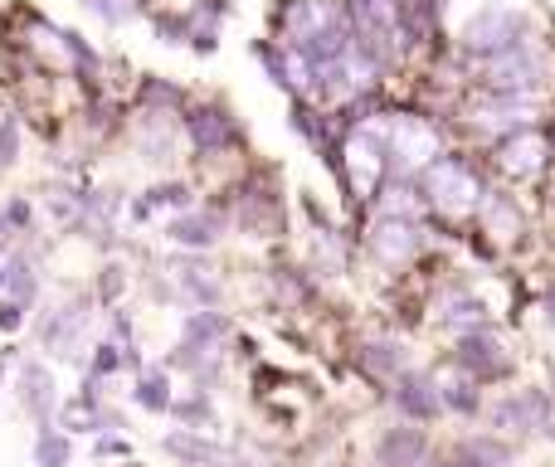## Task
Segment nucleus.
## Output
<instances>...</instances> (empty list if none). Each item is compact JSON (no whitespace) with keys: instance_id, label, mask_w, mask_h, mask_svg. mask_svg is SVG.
Returning <instances> with one entry per match:
<instances>
[{"instance_id":"obj_1","label":"nucleus","mask_w":555,"mask_h":467,"mask_svg":"<svg viewBox=\"0 0 555 467\" xmlns=\"http://www.w3.org/2000/svg\"><path fill=\"white\" fill-rule=\"evenodd\" d=\"M420 191L424 205L439 215H478L488 200V181H482V166L473 161V152H439L420 171Z\"/></svg>"},{"instance_id":"obj_2","label":"nucleus","mask_w":555,"mask_h":467,"mask_svg":"<svg viewBox=\"0 0 555 467\" xmlns=\"http://www.w3.org/2000/svg\"><path fill=\"white\" fill-rule=\"evenodd\" d=\"M527 39H531V15L527 10L492 0V5H482L478 15L463 25L459 54H463V64H488V59L507 54V49L527 44Z\"/></svg>"},{"instance_id":"obj_3","label":"nucleus","mask_w":555,"mask_h":467,"mask_svg":"<svg viewBox=\"0 0 555 467\" xmlns=\"http://www.w3.org/2000/svg\"><path fill=\"white\" fill-rule=\"evenodd\" d=\"M181 132H185V142L195 146V156H205V161H220V156H234V152H244V146H249L244 122L234 117L230 103H220V98L185 107V113H181Z\"/></svg>"},{"instance_id":"obj_4","label":"nucleus","mask_w":555,"mask_h":467,"mask_svg":"<svg viewBox=\"0 0 555 467\" xmlns=\"http://www.w3.org/2000/svg\"><path fill=\"white\" fill-rule=\"evenodd\" d=\"M88 326H93V297L68 293V297H54V302L39 312L35 336H39V346H44L49 355L83 365V355L78 351H83V341H88Z\"/></svg>"},{"instance_id":"obj_5","label":"nucleus","mask_w":555,"mask_h":467,"mask_svg":"<svg viewBox=\"0 0 555 467\" xmlns=\"http://www.w3.org/2000/svg\"><path fill=\"white\" fill-rule=\"evenodd\" d=\"M492 161H498V171L512 176V181H531V176H541L555 161L551 127L521 122V127H512V132H498V142H492Z\"/></svg>"},{"instance_id":"obj_6","label":"nucleus","mask_w":555,"mask_h":467,"mask_svg":"<svg viewBox=\"0 0 555 467\" xmlns=\"http://www.w3.org/2000/svg\"><path fill=\"white\" fill-rule=\"evenodd\" d=\"M453 371L478 380L482 390H488V385H498V380H512V375H517V361H512V351L502 346L498 326H478V332L459 336V346H453Z\"/></svg>"},{"instance_id":"obj_7","label":"nucleus","mask_w":555,"mask_h":467,"mask_svg":"<svg viewBox=\"0 0 555 467\" xmlns=\"http://www.w3.org/2000/svg\"><path fill=\"white\" fill-rule=\"evenodd\" d=\"M546 74H551L546 54L537 49V39H527V44L478 64V88H492V93H541Z\"/></svg>"},{"instance_id":"obj_8","label":"nucleus","mask_w":555,"mask_h":467,"mask_svg":"<svg viewBox=\"0 0 555 467\" xmlns=\"http://www.w3.org/2000/svg\"><path fill=\"white\" fill-rule=\"evenodd\" d=\"M365 248L380 268H404L414 263V254L424 248V230H420V215H400V210H380L365 230Z\"/></svg>"},{"instance_id":"obj_9","label":"nucleus","mask_w":555,"mask_h":467,"mask_svg":"<svg viewBox=\"0 0 555 467\" xmlns=\"http://www.w3.org/2000/svg\"><path fill=\"white\" fill-rule=\"evenodd\" d=\"M390 404L404 424H439L443 419V394L424 365H404L390 380Z\"/></svg>"},{"instance_id":"obj_10","label":"nucleus","mask_w":555,"mask_h":467,"mask_svg":"<svg viewBox=\"0 0 555 467\" xmlns=\"http://www.w3.org/2000/svg\"><path fill=\"white\" fill-rule=\"evenodd\" d=\"M551 410H555L551 390H507L492 410H482V414L492 419L498 433H517V439H527V433H541V424L551 419Z\"/></svg>"},{"instance_id":"obj_11","label":"nucleus","mask_w":555,"mask_h":467,"mask_svg":"<svg viewBox=\"0 0 555 467\" xmlns=\"http://www.w3.org/2000/svg\"><path fill=\"white\" fill-rule=\"evenodd\" d=\"M434 322H439L449 336L478 332V326H498V322L488 316V302H482V297L473 293L463 277H453V283L439 287V297H434Z\"/></svg>"},{"instance_id":"obj_12","label":"nucleus","mask_w":555,"mask_h":467,"mask_svg":"<svg viewBox=\"0 0 555 467\" xmlns=\"http://www.w3.org/2000/svg\"><path fill=\"white\" fill-rule=\"evenodd\" d=\"M15 400H20V410L29 414L35 424H54V414H59V385H54V371H49V361H20V371H15Z\"/></svg>"},{"instance_id":"obj_13","label":"nucleus","mask_w":555,"mask_h":467,"mask_svg":"<svg viewBox=\"0 0 555 467\" xmlns=\"http://www.w3.org/2000/svg\"><path fill=\"white\" fill-rule=\"evenodd\" d=\"M230 230V215L220 210V205H191V210L171 215L166 220V238L181 248H191V254H205V248H215Z\"/></svg>"},{"instance_id":"obj_14","label":"nucleus","mask_w":555,"mask_h":467,"mask_svg":"<svg viewBox=\"0 0 555 467\" xmlns=\"http://www.w3.org/2000/svg\"><path fill=\"white\" fill-rule=\"evenodd\" d=\"M434 439L424 433V424H390V429H380V439H375V467H424L429 458Z\"/></svg>"},{"instance_id":"obj_15","label":"nucleus","mask_w":555,"mask_h":467,"mask_svg":"<svg viewBox=\"0 0 555 467\" xmlns=\"http://www.w3.org/2000/svg\"><path fill=\"white\" fill-rule=\"evenodd\" d=\"M249 54H254V64L263 68V78H269L278 93L307 98L302 93V64H297V54L283 44V39H249Z\"/></svg>"},{"instance_id":"obj_16","label":"nucleus","mask_w":555,"mask_h":467,"mask_svg":"<svg viewBox=\"0 0 555 467\" xmlns=\"http://www.w3.org/2000/svg\"><path fill=\"white\" fill-rule=\"evenodd\" d=\"M404 365H410V346L395 341V336H365V341L356 346V371H361L365 380L390 385Z\"/></svg>"},{"instance_id":"obj_17","label":"nucleus","mask_w":555,"mask_h":467,"mask_svg":"<svg viewBox=\"0 0 555 467\" xmlns=\"http://www.w3.org/2000/svg\"><path fill=\"white\" fill-rule=\"evenodd\" d=\"M171 117L176 113H137L132 117V146H137V156H142L146 166H162V161H171V152H176V127H171Z\"/></svg>"},{"instance_id":"obj_18","label":"nucleus","mask_w":555,"mask_h":467,"mask_svg":"<svg viewBox=\"0 0 555 467\" xmlns=\"http://www.w3.org/2000/svg\"><path fill=\"white\" fill-rule=\"evenodd\" d=\"M162 449H166V458H176L181 467H224V463H230V449H220V443H215L205 429L166 433Z\"/></svg>"},{"instance_id":"obj_19","label":"nucleus","mask_w":555,"mask_h":467,"mask_svg":"<svg viewBox=\"0 0 555 467\" xmlns=\"http://www.w3.org/2000/svg\"><path fill=\"white\" fill-rule=\"evenodd\" d=\"M234 336V322L220 312V307H191L181 316V346H195V351H224V341Z\"/></svg>"},{"instance_id":"obj_20","label":"nucleus","mask_w":555,"mask_h":467,"mask_svg":"<svg viewBox=\"0 0 555 467\" xmlns=\"http://www.w3.org/2000/svg\"><path fill=\"white\" fill-rule=\"evenodd\" d=\"M224 302V283L210 273V268L195 263H176V307H220Z\"/></svg>"},{"instance_id":"obj_21","label":"nucleus","mask_w":555,"mask_h":467,"mask_svg":"<svg viewBox=\"0 0 555 467\" xmlns=\"http://www.w3.org/2000/svg\"><path fill=\"white\" fill-rule=\"evenodd\" d=\"M132 107L137 113H176L181 117L185 107H191V93H185L181 83H171V78H162V74H146V78H137Z\"/></svg>"},{"instance_id":"obj_22","label":"nucleus","mask_w":555,"mask_h":467,"mask_svg":"<svg viewBox=\"0 0 555 467\" xmlns=\"http://www.w3.org/2000/svg\"><path fill=\"white\" fill-rule=\"evenodd\" d=\"M171 371L166 365H142L137 371V380H132V404L137 410H146V414H166L171 410Z\"/></svg>"},{"instance_id":"obj_23","label":"nucleus","mask_w":555,"mask_h":467,"mask_svg":"<svg viewBox=\"0 0 555 467\" xmlns=\"http://www.w3.org/2000/svg\"><path fill=\"white\" fill-rule=\"evenodd\" d=\"M439 394H443V414H453V419L478 424L482 410H488V400H482V385L468 380V375H459V380L439 385Z\"/></svg>"},{"instance_id":"obj_24","label":"nucleus","mask_w":555,"mask_h":467,"mask_svg":"<svg viewBox=\"0 0 555 467\" xmlns=\"http://www.w3.org/2000/svg\"><path fill=\"white\" fill-rule=\"evenodd\" d=\"M5 297H15L25 307L39 302V258H29V254L5 258Z\"/></svg>"},{"instance_id":"obj_25","label":"nucleus","mask_w":555,"mask_h":467,"mask_svg":"<svg viewBox=\"0 0 555 467\" xmlns=\"http://www.w3.org/2000/svg\"><path fill=\"white\" fill-rule=\"evenodd\" d=\"M74 463V433L59 424H35V467H68Z\"/></svg>"},{"instance_id":"obj_26","label":"nucleus","mask_w":555,"mask_h":467,"mask_svg":"<svg viewBox=\"0 0 555 467\" xmlns=\"http://www.w3.org/2000/svg\"><path fill=\"white\" fill-rule=\"evenodd\" d=\"M171 419H181L185 429H205L210 433L215 424H220V414H215V400H210V390H195L191 385V394H181V400H171Z\"/></svg>"},{"instance_id":"obj_27","label":"nucleus","mask_w":555,"mask_h":467,"mask_svg":"<svg viewBox=\"0 0 555 467\" xmlns=\"http://www.w3.org/2000/svg\"><path fill=\"white\" fill-rule=\"evenodd\" d=\"M78 5L88 10V15L98 20V25H107V29H127L132 20H142L146 10V0H78Z\"/></svg>"},{"instance_id":"obj_28","label":"nucleus","mask_w":555,"mask_h":467,"mask_svg":"<svg viewBox=\"0 0 555 467\" xmlns=\"http://www.w3.org/2000/svg\"><path fill=\"white\" fill-rule=\"evenodd\" d=\"M142 200L152 205V215H181V210H191V205H201L191 181H156Z\"/></svg>"},{"instance_id":"obj_29","label":"nucleus","mask_w":555,"mask_h":467,"mask_svg":"<svg viewBox=\"0 0 555 467\" xmlns=\"http://www.w3.org/2000/svg\"><path fill=\"white\" fill-rule=\"evenodd\" d=\"M146 20H152L156 29V44H185V35H191V10H146Z\"/></svg>"},{"instance_id":"obj_30","label":"nucleus","mask_w":555,"mask_h":467,"mask_svg":"<svg viewBox=\"0 0 555 467\" xmlns=\"http://www.w3.org/2000/svg\"><path fill=\"white\" fill-rule=\"evenodd\" d=\"M83 371L98 375V380H113V375L122 371V341H113V336H107V341H98L93 355L83 361Z\"/></svg>"},{"instance_id":"obj_31","label":"nucleus","mask_w":555,"mask_h":467,"mask_svg":"<svg viewBox=\"0 0 555 467\" xmlns=\"http://www.w3.org/2000/svg\"><path fill=\"white\" fill-rule=\"evenodd\" d=\"M20 161V122L10 113H0V171Z\"/></svg>"},{"instance_id":"obj_32","label":"nucleus","mask_w":555,"mask_h":467,"mask_svg":"<svg viewBox=\"0 0 555 467\" xmlns=\"http://www.w3.org/2000/svg\"><path fill=\"white\" fill-rule=\"evenodd\" d=\"M122 287H127V268H122V263H107L103 273H98V302L117 307V297H122Z\"/></svg>"},{"instance_id":"obj_33","label":"nucleus","mask_w":555,"mask_h":467,"mask_svg":"<svg viewBox=\"0 0 555 467\" xmlns=\"http://www.w3.org/2000/svg\"><path fill=\"white\" fill-rule=\"evenodd\" d=\"M0 220H5L15 234H25L29 224H35V205H29L25 195H15V200H5V210H0Z\"/></svg>"},{"instance_id":"obj_34","label":"nucleus","mask_w":555,"mask_h":467,"mask_svg":"<svg viewBox=\"0 0 555 467\" xmlns=\"http://www.w3.org/2000/svg\"><path fill=\"white\" fill-rule=\"evenodd\" d=\"M93 458H132V439H122V433H98L93 443Z\"/></svg>"},{"instance_id":"obj_35","label":"nucleus","mask_w":555,"mask_h":467,"mask_svg":"<svg viewBox=\"0 0 555 467\" xmlns=\"http://www.w3.org/2000/svg\"><path fill=\"white\" fill-rule=\"evenodd\" d=\"M29 307L25 302H15V297H0V332H5V336H15L20 332V326H25L29 322Z\"/></svg>"},{"instance_id":"obj_36","label":"nucleus","mask_w":555,"mask_h":467,"mask_svg":"<svg viewBox=\"0 0 555 467\" xmlns=\"http://www.w3.org/2000/svg\"><path fill=\"white\" fill-rule=\"evenodd\" d=\"M107 332H113V341H132L137 326H132V312H122V307H113V316H107Z\"/></svg>"},{"instance_id":"obj_37","label":"nucleus","mask_w":555,"mask_h":467,"mask_svg":"<svg viewBox=\"0 0 555 467\" xmlns=\"http://www.w3.org/2000/svg\"><path fill=\"white\" fill-rule=\"evenodd\" d=\"M468 248H473V258H482V263H498V244L488 238V230H468Z\"/></svg>"},{"instance_id":"obj_38","label":"nucleus","mask_w":555,"mask_h":467,"mask_svg":"<svg viewBox=\"0 0 555 467\" xmlns=\"http://www.w3.org/2000/svg\"><path fill=\"white\" fill-rule=\"evenodd\" d=\"M541 316H546V326H551V332H555V287H551V293H546V302H541Z\"/></svg>"},{"instance_id":"obj_39","label":"nucleus","mask_w":555,"mask_h":467,"mask_svg":"<svg viewBox=\"0 0 555 467\" xmlns=\"http://www.w3.org/2000/svg\"><path fill=\"white\" fill-rule=\"evenodd\" d=\"M10 361H15V346H5V351H0V380H5V371H10Z\"/></svg>"},{"instance_id":"obj_40","label":"nucleus","mask_w":555,"mask_h":467,"mask_svg":"<svg viewBox=\"0 0 555 467\" xmlns=\"http://www.w3.org/2000/svg\"><path fill=\"white\" fill-rule=\"evenodd\" d=\"M0 293H5V258H0Z\"/></svg>"},{"instance_id":"obj_41","label":"nucleus","mask_w":555,"mask_h":467,"mask_svg":"<svg viewBox=\"0 0 555 467\" xmlns=\"http://www.w3.org/2000/svg\"><path fill=\"white\" fill-rule=\"evenodd\" d=\"M122 467H142V463H127V458H122Z\"/></svg>"}]
</instances>
